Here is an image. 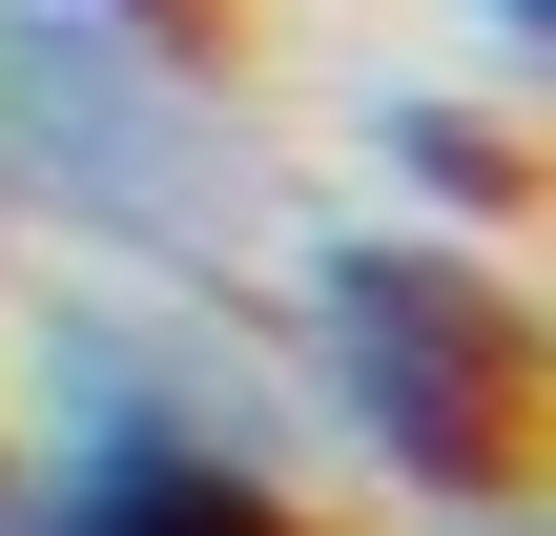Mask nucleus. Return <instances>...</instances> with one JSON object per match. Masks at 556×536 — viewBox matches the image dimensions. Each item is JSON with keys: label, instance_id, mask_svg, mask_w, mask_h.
Instances as JSON below:
<instances>
[{"label": "nucleus", "instance_id": "f257e3e1", "mask_svg": "<svg viewBox=\"0 0 556 536\" xmlns=\"http://www.w3.org/2000/svg\"><path fill=\"white\" fill-rule=\"evenodd\" d=\"M289 413H309V475H371L392 516H475V496H536V289L495 269V227H309L289 248V331H268Z\"/></svg>", "mask_w": 556, "mask_h": 536}, {"label": "nucleus", "instance_id": "f03ea898", "mask_svg": "<svg viewBox=\"0 0 556 536\" xmlns=\"http://www.w3.org/2000/svg\"><path fill=\"white\" fill-rule=\"evenodd\" d=\"M0 227H41L62 269H144V289H248L268 145H248L227 41L103 21V0H0Z\"/></svg>", "mask_w": 556, "mask_h": 536}, {"label": "nucleus", "instance_id": "7ed1b4c3", "mask_svg": "<svg viewBox=\"0 0 556 536\" xmlns=\"http://www.w3.org/2000/svg\"><path fill=\"white\" fill-rule=\"evenodd\" d=\"M0 454H21L0 536H330L309 454H248V434H0Z\"/></svg>", "mask_w": 556, "mask_h": 536}, {"label": "nucleus", "instance_id": "20e7f679", "mask_svg": "<svg viewBox=\"0 0 556 536\" xmlns=\"http://www.w3.org/2000/svg\"><path fill=\"white\" fill-rule=\"evenodd\" d=\"M371 165H392V207L413 227H516V124L495 103H433V83H371Z\"/></svg>", "mask_w": 556, "mask_h": 536}, {"label": "nucleus", "instance_id": "39448f33", "mask_svg": "<svg viewBox=\"0 0 556 536\" xmlns=\"http://www.w3.org/2000/svg\"><path fill=\"white\" fill-rule=\"evenodd\" d=\"M475 41H495V62H536V41H556V0H475Z\"/></svg>", "mask_w": 556, "mask_h": 536}, {"label": "nucleus", "instance_id": "423d86ee", "mask_svg": "<svg viewBox=\"0 0 556 536\" xmlns=\"http://www.w3.org/2000/svg\"><path fill=\"white\" fill-rule=\"evenodd\" d=\"M413 536H556L536 496H475V516H413Z\"/></svg>", "mask_w": 556, "mask_h": 536}, {"label": "nucleus", "instance_id": "0eeeda50", "mask_svg": "<svg viewBox=\"0 0 556 536\" xmlns=\"http://www.w3.org/2000/svg\"><path fill=\"white\" fill-rule=\"evenodd\" d=\"M103 21H165V41H227V0H103Z\"/></svg>", "mask_w": 556, "mask_h": 536}, {"label": "nucleus", "instance_id": "6e6552de", "mask_svg": "<svg viewBox=\"0 0 556 536\" xmlns=\"http://www.w3.org/2000/svg\"><path fill=\"white\" fill-rule=\"evenodd\" d=\"M0 496H21V454H0Z\"/></svg>", "mask_w": 556, "mask_h": 536}, {"label": "nucleus", "instance_id": "1a4fd4ad", "mask_svg": "<svg viewBox=\"0 0 556 536\" xmlns=\"http://www.w3.org/2000/svg\"><path fill=\"white\" fill-rule=\"evenodd\" d=\"M0 248H21V227H0Z\"/></svg>", "mask_w": 556, "mask_h": 536}]
</instances>
